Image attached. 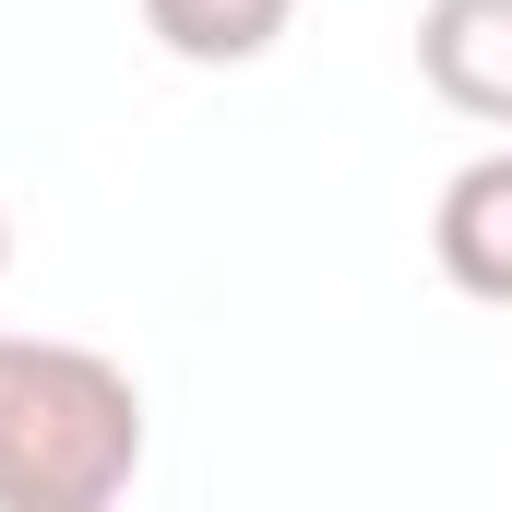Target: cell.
<instances>
[{"label": "cell", "mask_w": 512, "mask_h": 512, "mask_svg": "<svg viewBox=\"0 0 512 512\" xmlns=\"http://www.w3.org/2000/svg\"><path fill=\"white\" fill-rule=\"evenodd\" d=\"M143 477V382L108 346L0 334V512H108Z\"/></svg>", "instance_id": "cell-1"}, {"label": "cell", "mask_w": 512, "mask_h": 512, "mask_svg": "<svg viewBox=\"0 0 512 512\" xmlns=\"http://www.w3.org/2000/svg\"><path fill=\"white\" fill-rule=\"evenodd\" d=\"M417 84L477 131H512V0H417Z\"/></svg>", "instance_id": "cell-2"}, {"label": "cell", "mask_w": 512, "mask_h": 512, "mask_svg": "<svg viewBox=\"0 0 512 512\" xmlns=\"http://www.w3.org/2000/svg\"><path fill=\"white\" fill-rule=\"evenodd\" d=\"M429 262L441 286H465L477 310H512V143L465 155L429 203Z\"/></svg>", "instance_id": "cell-3"}, {"label": "cell", "mask_w": 512, "mask_h": 512, "mask_svg": "<svg viewBox=\"0 0 512 512\" xmlns=\"http://www.w3.org/2000/svg\"><path fill=\"white\" fill-rule=\"evenodd\" d=\"M286 24H298V0H143V36L191 72H251L286 48Z\"/></svg>", "instance_id": "cell-4"}, {"label": "cell", "mask_w": 512, "mask_h": 512, "mask_svg": "<svg viewBox=\"0 0 512 512\" xmlns=\"http://www.w3.org/2000/svg\"><path fill=\"white\" fill-rule=\"evenodd\" d=\"M0 274H12V215H0Z\"/></svg>", "instance_id": "cell-5"}]
</instances>
